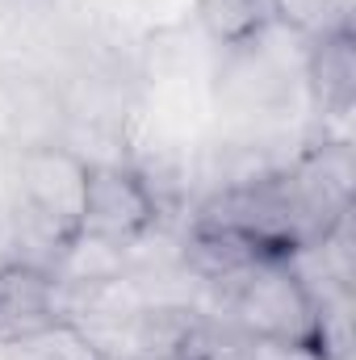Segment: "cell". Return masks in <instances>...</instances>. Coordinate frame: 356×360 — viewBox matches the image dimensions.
Returning <instances> with one entry per match:
<instances>
[{"instance_id":"cell-1","label":"cell","mask_w":356,"mask_h":360,"mask_svg":"<svg viewBox=\"0 0 356 360\" xmlns=\"http://www.w3.org/2000/svg\"><path fill=\"white\" fill-rule=\"evenodd\" d=\"M84 193L89 155L59 139L21 143L8 160V210L17 222V243L38 248L30 264L51 269L63 248L84 235Z\"/></svg>"},{"instance_id":"cell-2","label":"cell","mask_w":356,"mask_h":360,"mask_svg":"<svg viewBox=\"0 0 356 360\" xmlns=\"http://www.w3.org/2000/svg\"><path fill=\"white\" fill-rule=\"evenodd\" d=\"M227 319L239 340H276V344H306L344 360L331 306L310 289L293 256H256L227 289Z\"/></svg>"},{"instance_id":"cell-3","label":"cell","mask_w":356,"mask_h":360,"mask_svg":"<svg viewBox=\"0 0 356 360\" xmlns=\"http://www.w3.org/2000/svg\"><path fill=\"white\" fill-rule=\"evenodd\" d=\"M68 331L92 360H189L214 344L201 310L189 302H122L84 297L68 314Z\"/></svg>"},{"instance_id":"cell-4","label":"cell","mask_w":356,"mask_h":360,"mask_svg":"<svg viewBox=\"0 0 356 360\" xmlns=\"http://www.w3.org/2000/svg\"><path fill=\"white\" fill-rule=\"evenodd\" d=\"M164 201L155 180L126 160H89L84 193V235L109 248L134 252L160 226Z\"/></svg>"},{"instance_id":"cell-5","label":"cell","mask_w":356,"mask_h":360,"mask_svg":"<svg viewBox=\"0 0 356 360\" xmlns=\"http://www.w3.org/2000/svg\"><path fill=\"white\" fill-rule=\"evenodd\" d=\"M68 327V293L51 269L30 260L0 264V348Z\"/></svg>"},{"instance_id":"cell-6","label":"cell","mask_w":356,"mask_h":360,"mask_svg":"<svg viewBox=\"0 0 356 360\" xmlns=\"http://www.w3.org/2000/svg\"><path fill=\"white\" fill-rule=\"evenodd\" d=\"M302 89L323 122H348L356 101V34L352 17L306 38L302 46Z\"/></svg>"},{"instance_id":"cell-7","label":"cell","mask_w":356,"mask_h":360,"mask_svg":"<svg viewBox=\"0 0 356 360\" xmlns=\"http://www.w3.org/2000/svg\"><path fill=\"white\" fill-rule=\"evenodd\" d=\"M268 34L256 38L252 46H239V51L222 55V72H218L222 96L231 105H239L243 113H268V109L289 101L293 84H302V59L289 63L285 55H276L268 46Z\"/></svg>"},{"instance_id":"cell-8","label":"cell","mask_w":356,"mask_h":360,"mask_svg":"<svg viewBox=\"0 0 356 360\" xmlns=\"http://www.w3.org/2000/svg\"><path fill=\"white\" fill-rule=\"evenodd\" d=\"M197 30L227 55L239 46H252L276 25L272 0H193Z\"/></svg>"},{"instance_id":"cell-9","label":"cell","mask_w":356,"mask_h":360,"mask_svg":"<svg viewBox=\"0 0 356 360\" xmlns=\"http://www.w3.org/2000/svg\"><path fill=\"white\" fill-rule=\"evenodd\" d=\"M4 360H92V356L76 344V335L63 327V331H51V335H38V340L4 348Z\"/></svg>"},{"instance_id":"cell-10","label":"cell","mask_w":356,"mask_h":360,"mask_svg":"<svg viewBox=\"0 0 356 360\" xmlns=\"http://www.w3.org/2000/svg\"><path fill=\"white\" fill-rule=\"evenodd\" d=\"M248 360H340L331 352L306 348V344H276V340H239Z\"/></svg>"},{"instance_id":"cell-11","label":"cell","mask_w":356,"mask_h":360,"mask_svg":"<svg viewBox=\"0 0 356 360\" xmlns=\"http://www.w3.org/2000/svg\"><path fill=\"white\" fill-rule=\"evenodd\" d=\"M205 360H248V356H243V344H239V335L231 331V340H218V335H214V344L205 348Z\"/></svg>"},{"instance_id":"cell-12","label":"cell","mask_w":356,"mask_h":360,"mask_svg":"<svg viewBox=\"0 0 356 360\" xmlns=\"http://www.w3.org/2000/svg\"><path fill=\"white\" fill-rule=\"evenodd\" d=\"M189 360H205V352H201V356H189Z\"/></svg>"}]
</instances>
